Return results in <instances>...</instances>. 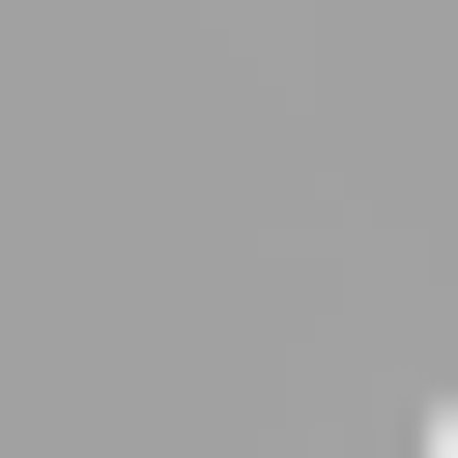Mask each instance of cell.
I'll return each instance as SVG.
<instances>
[{
	"mask_svg": "<svg viewBox=\"0 0 458 458\" xmlns=\"http://www.w3.org/2000/svg\"><path fill=\"white\" fill-rule=\"evenodd\" d=\"M429 458H458V401H429Z\"/></svg>",
	"mask_w": 458,
	"mask_h": 458,
	"instance_id": "1",
	"label": "cell"
}]
</instances>
